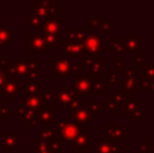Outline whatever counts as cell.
Here are the masks:
<instances>
[{
	"label": "cell",
	"instance_id": "cell-40",
	"mask_svg": "<svg viewBox=\"0 0 154 153\" xmlns=\"http://www.w3.org/2000/svg\"><path fill=\"white\" fill-rule=\"evenodd\" d=\"M154 80V68L150 65V62L143 66V82Z\"/></svg>",
	"mask_w": 154,
	"mask_h": 153
},
{
	"label": "cell",
	"instance_id": "cell-46",
	"mask_svg": "<svg viewBox=\"0 0 154 153\" xmlns=\"http://www.w3.org/2000/svg\"><path fill=\"white\" fill-rule=\"evenodd\" d=\"M45 38H46V42H47V45H48V47H53V48H57L58 44L62 42L61 40H59L58 38L54 37V36L45 35Z\"/></svg>",
	"mask_w": 154,
	"mask_h": 153
},
{
	"label": "cell",
	"instance_id": "cell-9",
	"mask_svg": "<svg viewBox=\"0 0 154 153\" xmlns=\"http://www.w3.org/2000/svg\"><path fill=\"white\" fill-rule=\"evenodd\" d=\"M94 153H124L123 139H100Z\"/></svg>",
	"mask_w": 154,
	"mask_h": 153
},
{
	"label": "cell",
	"instance_id": "cell-49",
	"mask_svg": "<svg viewBox=\"0 0 154 153\" xmlns=\"http://www.w3.org/2000/svg\"><path fill=\"white\" fill-rule=\"evenodd\" d=\"M72 153H89V152H86L85 150H75V151Z\"/></svg>",
	"mask_w": 154,
	"mask_h": 153
},
{
	"label": "cell",
	"instance_id": "cell-18",
	"mask_svg": "<svg viewBox=\"0 0 154 153\" xmlns=\"http://www.w3.org/2000/svg\"><path fill=\"white\" fill-rule=\"evenodd\" d=\"M124 44H125V53H138L143 51V44L144 40L136 33H125L123 36Z\"/></svg>",
	"mask_w": 154,
	"mask_h": 153
},
{
	"label": "cell",
	"instance_id": "cell-10",
	"mask_svg": "<svg viewBox=\"0 0 154 153\" xmlns=\"http://www.w3.org/2000/svg\"><path fill=\"white\" fill-rule=\"evenodd\" d=\"M29 39V48L27 51L32 53H43L46 54L48 49V45L46 42L44 34H37V33H29L27 34Z\"/></svg>",
	"mask_w": 154,
	"mask_h": 153
},
{
	"label": "cell",
	"instance_id": "cell-25",
	"mask_svg": "<svg viewBox=\"0 0 154 153\" xmlns=\"http://www.w3.org/2000/svg\"><path fill=\"white\" fill-rule=\"evenodd\" d=\"M32 151L34 153H57L54 150L51 142L43 141L38 137L32 139Z\"/></svg>",
	"mask_w": 154,
	"mask_h": 153
},
{
	"label": "cell",
	"instance_id": "cell-6",
	"mask_svg": "<svg viewBox=\"0 0 154 153\" xmlns=\"http://www.w3.org/2000/svg\"><path fill=\"white\" fill-rule=\"evenodd\" d=\"M143 107H144L143 101H140L136 94L132 93L124 103L123 113L133 121V124H137L138 121L143 118Z\"/></svg>",
	"mask_w": 154,
	"mask_h": 153
},
{
	"label": "cell",
	"instance_id": "cell-4",
	"mask_svg": "<svg viewBox=\"0 0 154 153\" xmlns=\"http://www.w3.org/2000/svg\"><path fill=\"white\" fill-rule=\"evenodd\" d=\"M32 14L47 21L57 18L58 15L62 14V10L58 8L57 0H38L32 4Z\"/></svg>",
	"mask_w": 154,
	"mask_h": 153
},
{
	"label": "cell",
	"instance_id": "cell-52",
	"mask_svg": "<svg viewBox=\"0 0 154 153\" xmlns=\"http://www.w3.org/2000/svg\"><path fill=\"white\" fill-rule=\"evenodd\" d=\"M0 63H1V58H0Z\"/></svg>",
	"mask_w": 154,
	"mask_h": 153
},
{
	"label": "cell",
	"instance_id": "cell-27",
	"mask_svg": "<svg viewBox=\"0 0 154 153\" xmlns=\"http://www.w3.org/2000/svg\"><path fill=\"white\" fill-rule=\"evenodd\" d=\"M22 91L24 96H42L43 83H23Z\"/></svg>",
	"mask_w": 154,
	"mask_h": 153
},
{
	"label": "cell",
	"instance_id": "cell-29",
	"mask_svg": "<svg viewBox=\"0 0 154 153\" xmlns=\"http://www.w3.org/2000/svg\"><path fill=\"white\" fill-rule=\"evenodd\" d=\"M10 58H1V63H0V89L3 87V85L10 79V76H8V66H10Z\"/></svg>",
	"mask_w": 154,
	"mask_h": 153
},
{
	"label": "cell",
	"instance_id": "cell-51",
	"mask_svg": "<svg viewBox=\"0 0 154 153\" xmlns=\"http://www.w3.org/2000/svg\"><path fill=\"white\" fill-rule=\"evenodd\" d=\"M150 65L152 66V67L154 68V61H152V62H150Z\"/></svg>",
	"mask_w": 154,
	"mask_h": 153
},
{
	"label": "cell",
	"instance_id": "cell-7",
	"mask_svg": "<svg viewBox=\"0 0 154 153\" xmlns=\"http://www.w3.org/2000/svg\"><path fill=\"white\" fill-rule=\"evenodd\" d=\"M104 42L105 39L102 37L100 34H86V37L83 41L85 54L84 55L92 56V57H101L102 54H104Z\"/></svg>",
	"mask_w": 154,
	"mask_h": 153
},
{
	"label": "cell",
	"instance_id": "cell-16",
	"mask_svg": "<svg viewBox=\"0 0 154 153\" xmlns=\"http://www.w3.org/2000/svg\"><path fill=\"white\" fill-rule=\"evenodd\" d=\"M92 80L88 76H80L72 80L70 86L79 96H87L92 91Z\"/></svg>",
	"mask_w": 154,
	"mask_h": 153
},
{
	"label": "cell",
	"instance_id": "cell-24",
	"mask_svg": "<svg viewBox=\"0 0 154 153\" xmlns=\"http://www.w3.org/2000/svg\"><path fill=\"white\" fill-rule=\"evenodd\" d=\"M37 137L47 142H51L58 139L57 125L56 126L46 125V126H42L40 128H38V130H37Z\"/></svg>",
	"mask_w": 154,
	"mask_h": 153
},
{
	"label": "cell",
	"instance_id": "cell-37",
	"mask_svg": "<svg viewBox=\"0 0 154 153\" xmlns=\"http://www.w3.org/2000/svg\"><path fill=\"white\" fill-rule=\"evenodd\" d=\"M119 106H120V105H119L118 103L113 102V101L108 99V100H106L105 102H104V104L102 105V109L107 110L110 115H119Z\"/></svg>",
	"mask_w": 154,
	"mask_h": 153
},
{
	"label": "cell",
	"instance_id": "cell-22",
	"mask_svg": "<svg viewBox=\"0 0 154 153\" xmlns=\"http://www.w3.org/2000/svg\"><path fill=\"white\" fill-rule=\"evenodd\" d=\"M14 29L10 26L8 23L0 25V47L8 48L10 45L14 42Z\"/></svg>",
	"mask_w": 154,
	"mask_h": 153
},
{
	"label": "cell",
	"instance_id": "cell-34",
	"mask_svg": "<svg viewBox=\"0 0 154 153\" xmlns=\"http://www.w3.org/2000/svg\"><path fill=\"white\" fill-rule=\"evenodd\" d=\"M130 94L132 93H128V92L124 91L122 89H116V91H113V93L110 94L109 100L118 103L119 105H124V103L127 101V99L130 96Z\"/></svg>",
	"mask_w": 154,
	"mask_h": 153
},
{
	"label": "cell",
	"instance_id": "cell-48",
	"mask_svg": "<svg viewBox=\"0 0 154 153\" xmlns=\"http://www.w3.org/2000/svg\"><path fill=\"white\" fill-rule=\"evenodd\" d=\"M145 89L147 90V94L148 96H154V80L148 82H144Z\"/></svg>",
	"mask_w": 154,
	"mask_h": 153
},
{
	"label": "cell",
	"instance_id": "cell-11",
	"mask_svg": "<svg viewBox=\"0 0 154 153\" xmlns=\"http://www.w3.org/2000/svg\"><path fill=\"white\" fill-rule=\"evenodd\" d=\"M0 148L5 153H13L19 148V134L11 128L8 133H0Z\"/></svg>",
	"mask_w": 154,
	"mask_h": 153
},
{
	"label": "cell",
	"instance_id": "cell-26",
	"mask_svg": "<svg viewBox=\"0 0 154 153\" xmlns=\"http://www.w3.org/2000/svg\"><path fill=\"white\" fill-rule=\"evenodd\" d=\"M87 31L85 29H67L66 42H83Z\"/></svg>",
	"mask_w": 154,
	"mask_h": 153
},
{
	"label": "cell",
	"instance_id": "cell-13",
	"mask_svg": "<svg viewBox=\"0 0 154 153\" xmlns=\"http://www.w3.org/2000/svg\"><path fill=\"white\" fill-rule=\"evenodd\" d=\"M104 134L106 139H125L129 137V130L123 124H105Z\"/></svg>",
	"mask_w": 154,
	"mask_h": 153
},
{
	"label": "cell",
	"instance_id": "cell-28",
	"mask_svg": "<svg viewBox=\"0 0 154 153\" xmlns=\"http://www.w3.org/2000/svg\"><path fill=\"white\" fill-rule=\"evenodd\" d=\"M59 103L57 90H44L42 93V105L51 108Z\"/></svg>",
	"mask_w": 154,
	"mask_h": 153
},
{
	"label": "cell",
	"instance_id": "cell-41",
	"mask_svg": "<svg viewBox=\"0 0 154 153\" xmlns=\"http://www.w3.org/2000/svg\"><path fill=\"white\" fill-rule=\"evenodd\" d=\"M105 82H109L111 85L113 86H119L120 85V76H119V72H109L107 76L103 78Z\"/></svg>",
	"mask_w": 154,
	"mask_h": 153
},
{
	"label": "cell",
	"instance_id": "cell-17",
	"mask_svg": "<svg viewBox=\"0 0 154 153\" xmlns=\"http://www.w3.org/2000/svg\"><path fill=\"white\" fill-rule=\"evenodd\" d=\"M85 54L83 42H62L61 45V57L72 58L80 57Z\"/></svg>",
	"mask_w": 154,
	"mask_h": 153
},
{
	"label": "cell",
	"instance_id": "cell-23",
	"mask_svg": "<svg viewBox=\"0 0 154 153\" xmlns=\"http://www.w3.org/2000/svg\"><path fill=\"white\" fill-rule=\"evenodd\" d=\"M119 89H122L128 93H133L135 91H140L145 89L144 82L140 81L138 79L135 80H122L119 85Z\"/></svg>",
	"mask_w": 154,
	"mask_h": 153
},
{
	"label": "cell",
	"instance_id": "cell-5",
	"mask_svg": "<svg viewBox=\"0 0 154 153\" xmlns=\"http://www.w3.org/2000/svg\"><path fill=\"white\" fill-rule=\"evenodd\" d=\"M81 64L85 72L93 77H105V59L103 57H92L83 55L81 58Z\"/></svg>",
	"mask_w": 154,
	"mask_h": 153
},
{
	"label": "cell",
	"instance_id": "cell-3",
	"mask_svg": "<svg viewBox=\"0 0 154 153\" xmlns=\"http://www.w3.org/2000/svg\"><path fill=\"white\" fill-rule=\"evenodd\" d=\"M80 126L69 118H63V120H58L57 123V132L58 139L62 141V143H72L77 136L81 132Z\"/></svg>",
	"mask_w": 154,
	"mask_h": 153
},
{
	"label": "cell",
	"instance_id": "cell-15",
	"mask_svg": "<svg viewBox=\"0 0 154 153\" xmlns=\"http://www.w3.org/2000/svg\"><path fill=\"white\" fill-rule=\"evenodd\" d=\"M54 64L53 77H68L70 76V67H71V59L70 58H51Z\"/></svg>",
	"mask_w": 154,
	"mask_h": 153
},
{
	"label": "cell",
	"instance_id": "cell-42",
	"mask_svg": "<svg viewBox=\"0 0 154 153\" xmlns=\"http://www.w3.org/2000/svg\"><path fill=\"white\" fill-rule=\"evenodd\" d=\"M152 148H153L152 144L149 143L147 139H144L142 143L138 144L137 151L138 153H151L152 152Z\"/></svg>",
	"mask_w": 154,
	"mask_h": 153
},
{
	"label": "cell",
	"instance_id": "cell-32",
	"mask_svg": "<svg viewBox=\"0 0 154 153\" xmlns=\"http://www.w3.org/2000/svg\"><path fill=\"white\" fill-rule=\"evenodd\" d=\"M103 19L101 18L99 14H91L88 19L85 20V29L87 33H91V29H99L101 22Z\"/></svg>",
	"mask_w": 154,
	"mask_h": 153
},
{
	"label": "cell",
	"instance_id": "cell-50",
	"mask_svg": "<svg viewBox=\"0 0 154 153\" xmlns=\"http://www.w3.org/2000/svg\"><path fill=\"white\" fill-rule=\"evenodd\" d=\"M152 47H154V34H152Z\"/></svg>",
	"mask_w": 154,
	"mask_h": 153
},
{
	"label": "cell",
	"instance_id": "cell-20",
	"mask_svg": "<svg viewBox=\"0 0 154 153\" xmlns=\"http://www.w3.org/2000/svg\"><path fill=\"white\" fill-rule=\"evenodd\" d=\"M44 35L54 36L62 41V19L53 18L45 22V24L41 29Z\"/></svg>",
	"mask_w": 154,
	"mask_h": 153
},
{
	"label": "cell",
	"instance_id": "cell-1",
	"mask_svg": "<svg viewBox=\"0 0 154 153\" xmlns=\"http://www.w3.org/2000/svg\"><path fill=\"white\" fill-rule=\"evenodd\" d=\"M40 64L36 57L14 58V62H11L8 66V76L16 81H25L31 72H34Z\"/></svg>",
	"mask_w": 154,
	"mask_h": 153
},
{
	"label": "cell",
	"instance_id": "cell-44",
	"mask_svg": "<svg viewBox=\"0 0 154 153\" xmlns=\"http://www.w3.org/2000/svg\"><path fill=\"white\" fill-rule=\"evenodd\" d=\"M123 80H135L138 77V70L134 68H126L123 75Z\"/></svg>",
	"mask_w": 154,
	"mask_h": 153
},
{
	"label": "cell",
	"instance_id": "cell-47",
	"mask_svg": "<svg viewBox=\"0 0 154 153\" xmlns=\"http://www.w3.org/2000/svg\"><path fill=\"white\" fill-rule=\"evenodd\" d=\"M51 144L53 146L54 150L57 153H61L62 152V141L60 139H56L54 141H51Z\"/></svg>",
	"mask_w": 154,
	"mask_h": 153
},
{
	"label": "cell",
	"instance_id": "cell-30",
	"mask_svg": "<svg viewBox=\"0 0 154 153\" xmlns=\"http://www.w3.org/2000/svg\"><path fill=\"white\" fill-rule=\"evenodd\" d=\"M46 20L40 18L39 16L34 14H29L27 16V18H25L23 20V23L27 25L29 29H42V26L45 24Z\"/></svg>",
	"mask_w": 154,
	"mask_h": 153
},
{
	"label": "cell",
	"instance_id": "cell-36",
	"mask_svg": "<svg viewBox=\"0 0 154 153\" xmlns=\"http://www.w3.org/2000/svg\"><path fill=\"white\" fill-rule=\"evenodd\" d=\"M113 34L114 33V20L113 19H110V20H102L101 25H100L99 29V34Z\"/></svg>",
	"mask_w": 154,
	"mask_h": 153
},
{
	"label": "cell",
	"instance_id": "cell-21",
	"mask_svg": "<svg viewBox=\"0 0 154 153\" xmlns=\"http://www.w3.org/2000/svg\"><path fill=\"white\" fill-rule=\"evenodd\" d=\"M90 133L86 132V129L85 128H82L81 129V132L80 134L77 136V139L70 144V147L72 149L75 150H86V149H89L91 147V144H90Z\"/></svg>",
	"mask_w": 154,
	"mask_h": 153
},
{
	"label": "cell",
	"instance_id": "cell-2",
	"mask_svg": "<svg viewBox=\"0 0 154 153\" xmlns=\"http://www.w3.org/2000/svg\"><path fill=\"white\" fill-rule=\"evenodd\" d=\"M57 91L59 96V104L61 105L62 110H75L83 101L81 96L75 93L70 85H58Z\"/></svg>",
	"mask_w": 154,
	"mask_h": 153
},
{
	"label": "cell",
	"instance_id": "cell-8",
	"mask_svg": "<svg viewBox=\"0 0 154 153\" xmlns=\"http://www.w3.org/2000/svg\"><path fill=\"white\" fill-rule=\"evenodd\" d=\"M12 115H17L19 120L23 121L29 129H34L40 126L39 121L37 118L36 110L27 109L24 105H14V109L12 110Z\"/></svg>",
	"mask_w": 154,
	"mask_h": 153
},
{
	"label": "cell",
	"instance_id": "cell-12",
	"mask_svg": "<svg viewBox=\"0 0 154 153\" xmlns=\"http://www.w3.org/2000/svg\"><path fill=\"white\" fill-rule=\"evenodd\" d=\"M37 118L39 121V124L41 126H56L58 123V112L57 110L53 108H49L46 106H40L36 109Z\"/></svg>",
	"mask_w": 154,
	"mask_h": 153
},
{
	"label": "cell",
	"instance_id": "cell-43",
	"mask_svg": "<svg viewBox=\"0 0 154 153\" xmlns=\"http://www.w3.org/2000/svg\"><path fill=\"white\" fill-rule=\"evenodd\" d=\"M88 108H89V110L91 111L92 115H100V113H101V110H102L101 102L97 100H91L89 104H88Z\"/></svg>",
	"mask_w": 154,
	"mask_h": 153
},
{
	"label": "cell",
	"instance_id": "cell-38",
	"mask_svg": "<svg viewBox=\"0 0 154 153\" xmlns=\"http://www.w3.org/2000/svg\"><path fill=\"white\" fill-rule=\"evenodd\" d=\"M133 58H134V61H133V66H132V68H134V69H137L140 66L146 65V64L149 62L148 59L143 56V51L134 53L133 54Z\"/></svg>",
	"mask_w": 154,
	"mask_h": 153
},
{
	"label": "cell",
	"instance_id": "cell-19",
	"mask_svg": "<svg viewBox=\"0 0 154 153\" xmlns=\"http://www.w3.org/2000/svg\"><path fill=\"white\" fill-rule=\"evenodd\" d=\"M22 86L18 84V81L10 78L8 81L0 89V96H3L5 101H13L19 91H22Z\"/></svg>",
	"mask_w": 154,
	"mask_h": 153
},
{
	"label": "cell",
	"instance_id": "cell-31",
	"mask_svg": "<svg viewBox=\"0 0 154 153\" xmlns=\"http://www.w3.org/2000/svg\"><path fill=\"white\" fill-rule=\"evenodd\" d=\"M109 51L110 54H125V44L123 38H110L109 39Z\"/></svg>",
	"mask_w": 154,
	"mask_h": 153
},
{
	"label": "cell",
	"instance_id": "cell-39",
	"mask_svg": "<svg viewBox=\"0 0 154 153\" xmlns=\"http://www.w3.org/2000/svg\"><path fill=\"white\" fill-rule=\"evenodd\" d=\"M113 64H114V72H125V69L127 67H125L124 64V54H116L113 55Z\"/></svg>",
	"mask_w": 154,
	"mask_h": 153
},
{
	"label": "cell",
	"instance_id": "cell-45",
	"mask_svg": "<svg viewBox=\"0 0 154 153\" xmlns=\"http://www.w3.org/2000/svg\"><path fill=\"white\" fill-rule=\"evenodd\" d=\"M81 67H82L81 62H77V63H72V64H71L70 76L77 77V78L81 76Z\"/></svg>",
	"mask_w": 154,
	"mask_h": 153
},
{
	"label": "cell",
	"instance_id": "cell-14",
	"mask_svg": "<svg viewBox=\"0 0 154 153\" xmlns=\"http://www.w3.org/2000/svg\"><path fill=\"white\" fill-rule=\"evenodd\" d=\"M95 115H92L91 111L88 108V105L86 104L85 101H82L81 105L75 110H72V121L77 123L79 126H83L90 122V121L94 120Z\"/></svg>",
	"mask_w": 154,
	"mask_h": 153
},
{
	"label": "cell",
	"instance_id": "cell-35",
	"mask_svg": "<svg viewBox=\"0 0 154 153\" xmlns=\"http://www.w3.org/2000/svg\"><path fill=\"white\" fill-rule=\"evenodd\" d=\"M92 91L95 96H102L105 94V83L101 80V77H95L92 82Z\"/></svg>",
	"mask_w": 154,
	"mask_h": 153
},
{
	"label": "cell",
	"instance_id": "cell-53",
	"mask_svg": "<svg viewBox=\"0 0 154 153\" xmlns=\"http://www.w3.org/2000/svg\"><path fill=\"white\" fill-rule=\"evenodd\" d=\"M137 153H138V152H137Z\"/></svg>",
	"mask_w": 154,
	"mask_h": 153
},
{
	"label": "cell",
	"instance_id": "cell-33",
	"mask_svg": "<svg viewBox=\"0 0 154 153\" xmlns=\"http://www.w3.org/2000/svg\"><path fill=\"white\" fill-rule=\"evenodd\" d=\"M23 105L27 109L36 110L40 106H42V96H24V102Z\"/></svg>",
	"mask_w": 154,
	"mask_h": 153
}]
</instances>
